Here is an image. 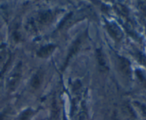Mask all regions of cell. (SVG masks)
Listing matches in <instances>:
<instances>
[{"mask_svg": "<svg viewBox=\"0 0 146 120\" xmlns=\"http://www.w3.org/2000/svg\"><path fill=\"white\" fill-rule=\"evenodd\" d=\"M106 28L108 34L115 40L120 41L123 38V31L116 24L113 22H107Z\"/></svg>", "mask_w": 146, "mask_h": 120, "instance_id": "cell-1", "label": "cell"}, {"mask_svg": "<svg viewBox=\"0 0 146 120\" xmlns=\"http://www.w3.org/2000/svg\"><path fill=\"white\" fill-rule=\"evenodd\" d=\"M118 67L120 71L126 77H131V67L129 61L124 57H118Z\"/></svg>", "mask_w": 146, "mask_h": 120, "instance_id": "cell-2", "label": "cell"}, {"mask_svg": "<svg viewBox=\"0 0 146 120\" xmlns=\"http://www.w3.org/2000/svg\"><path fill=\"white\" fill-rule=\"evenodd\" d=\"M56 47L54 44H48V45L44 46L38 50L37 55L41 58H46L54 52Z\"/></svg>", "mask_w": 146, "mask_h": 120, "instance_id": "cell-3", "label": "cell"}, {"mask_svg": "<svg viewBox=\"0 0 146 120\" xmlns=\"http://www.w3.org/2000/svg\"><path fill=\"white\" fill-rule=\"evenodd\" d=\"M44 79V73L42 71H38L33 77L31 81V86L33 89H38L41 86Z\"/></svg>", "mask_w": 146, "mask_h": 120, "instance_id": "cell-4", "label": "cell"}, {"mask_svg": "<svg viewBox=\"0 0 146 120\" xmlns=\"http://www.w3.org/2000/svg\"><path fill=\"white\" fill-rule=\"evenodd\" d=\"M97 58H98V63H99L101 68L106 69L107 63H106V61L105 56L104 55L102 51H101L100 50H98V51H97Z\"/></svg>", "mask_w": 146, "mask_h": 120, "instance_id": "cell-5", "label": "cell"}, {"mask_svg": "<svg viewBox=\"0 0 146 120\" xmlns=\"http://www.w3.org/2000/svg\"><path fill=\"white\" fill-rule=\"evenodd\" d=\"M31 114H32V111H31L30 109L27 110V111H24V112L23 113V114H21L20 120H27Z\"/></svg>", "mask_w": 146, "mask_h": 120, "instance_id": "cell-6", "label": "cell"}, {"mask_svg": "<svg viewBox=\"0 0 146 120\" xmlns=\"http://www.w3.org/2000/svg\"><path fill=\"white\" fill-rule=\"evenodd\" d=\"M77 120H88V116L85 111H81L77 117Z\"/></svg>", "mask_w": 146, "mask_h": 120, "instance_id": "cell-7", "label": "cell"}, {"mask_svg": "<svg viewBox=\"0 0 146 120\" xmlns=\"http://www.w3.org/2000/svg\"><path fill=\"white\" fill-rule=\"evenodd\" d=\"M136 106L138 107L140 110L141 111V112L143 114V115H145L146 117V105H144V104H139V103H136Z\"/></svg>", "mask_w": 146, "mask_h": 120, "instance_id": "cell-8", "label": "cell"}, {"mask_svg": "<svg viewBox=\"0 0 146 120\" xmlns=\"http://www.w3.org/2000/svg\"><path fill=\"white\" fill-rule=\"evenodd\" d=\"M5 57H6V53L4 52V51H1V52H0V65H1L2 61L4 60Z\"/></svg>", "mask_w": 146, "mask_h": 120, "instance_id": "cell-9", "label": "cell"}, {"mask_svg": "<svg viewBox=\"0 0 146 120\" xmlns=\"http://www.w3.org/2000/svg\"><path fill=\"white\" fill-rule=\"evenodd\" d=\"M3 117H4V114H1V115H0V120H2Z\"/></svg>", "mask_w": 146, "mask_h": 120, "instance_id": "cell-10", "label": "cell"}]
</instances>
